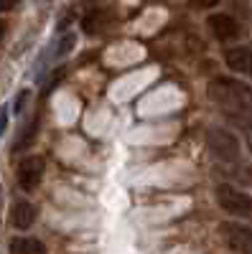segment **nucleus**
I'll return each instance as SVG.
<instances>
[{"label": "nucleus", "instance_id": "1", "mask_svg": "<svg viewBox=\"0 0 252 254\" xmlns=\"http://www.w3.org/2000/svg\"><path fill=\"white\" fill-rule=\"evenodd\" d=\"M206 94L224 110L229 120H235L242 127L252 142V87H247L245 81L229 79V76H217L209 81Z\"/></svg>", "mask_w": 252, "mask_h": 254}, {"label": "nucleus", "instance_id": "2", "mask_svg": "<svg viewBox=\"0 0 252 254\" xmlns=\"http://www.w3.org/2000/svg\"><path fill=\"white\" fill-rule=\"evenodd\" d=\"M209 150L222 163H229V165L240 163V140L235 132L224 130V127H212L209 130Z\"/></svg>", "mask_w": 252, "mask_h": 254}, {"label": "nucleus", "instance_id": "3", "mask_svg": "<svg viewBox=\"0 0 252 254\" xmlns=\"http://www.w3.org/2000/svg\"><path fill=\"white\" fill-rule=\"evenodd\" d=\"M217 201L227 214H232V216H250L252 214L250 193H245V190H240L232 183H219L217 186Z\"/></svg>", "mask_w": 252, "mask_h": 254}, {"label": "nucleus", "instance_id": "4", "mask_svg": "<svg viewBox=\"0 0 252 254\" xmlns=\"http://www.w3.org/2000/svg\"><path fill=\"white\" fill-rule=\"evenodd\" d=\"M44 171H46L44 158L41 155H26L18 163V186L23 190H33L41 183V178H44Z\"/></svg>", "mask_w": 252, "mask_h": 254}, {"label": "nucleus", "instance_id": "5", "mask_svg": "<svg viewBox=\"0 0 252 254\" xmlns=\"http://www.w3.org/2000/svg\"><path fill=\"white\" fill-rule=\"evenodd\" d=\"M219 234L224 237L227 247H232L237 252H245V254H252V229L250 226H242V224H235V221H224L219 226Z\"/></svg>", "mask_w": 252, "mask_h": 254}, {"label": "nucleus", "instance_id": "6", "mask_svg": "<svg viewBox=\"0 0 252 254\" xmlns=\"http://www.w3.org/2000/svg\"><path fill=\"white\" fill-rule=\"evenodd\" d=\"M206 26L214 33L217 41H235V38H240V31H242L240 23L229 13H212L206 18Z\"/></svg>", "mask_w": 252, "mask_h": 254}, {"label": "nucleus", "instance_id": "7", "mask_svg": "<svg viewBox=\"0 0 252 254\" xmlns=\"http://www.w3.org/2000/svg\"><path fill=\"white\" fill-rule=\"evenodd\" d=\"M224 64L235 74L242 76H252V49L250 46H235L224 54Z\"/></svg>", "mask_w": 252, "mask_h": 254}, {"label": "nucleus", "instance_id": "8", "mask_svg": "<svg viewBox=\"0 0 252 254\" xmlns=\"http://www.w3.org/2000/svg\"><path fill=\"white\" fill-rule=\"evenodd\" d=\"M36 219H38V208L31 201H18L10 211V224L15 229H28V226H33Z\"/></svg>", "mask_w": 252, "mask_h": 254}, {"label": "nucleus", "instance_id": "9", "mask_svg": "<svg viewBox=\"0 0 252 254\" xmlns=\"http://www.w3.org/2000/svg\"><path fill=\"white\" fill-rule=\"evenodd\" d=\"M77 46V33L74 31H64L61 36H56V41L51 44V51H49V61H59V59H64L74 51Z\"/></svg>", "mask_w": 252, "mask_h": 254}, {"label": "nucleus", "instance_id": "10", "mask_svg": "<svg viewBox=\"0 0 252 254\" xmlns=\"http://www.w3.org/2000/svg\"><path fill=\"white\" fill-rule=\"evenodd\" d=\"M10 254H46V247L41 239L33 237H18L10 242Z\"/></svg>", "mask_w": 252, "mask_h": 254}, {"label": "nucleus", "instance_id": "11", "mask_svg": "<svg viewBox=\"0 0 252 254\" xmlns=\"http://www.w3.org/2000/svg\"><path fill=\"white\" fill-rule=\"evenodd\" d=\"M36 130H38V117H33V122H31V127H28V130H23V132H20V140L13 145L15 150H23V147H26L28 142H33V135H36Z\"/></svg>", "mask_w": 252, "mask_h": 254}, {"label": "nucleus", "instance_id": "12", "mask_svg": "<svg viewBox=\"0 0 252 254\" xmlns=\"http://www.w3.org/2000/svg\"><path fill=\"white\" fill-rule=\"evenodd\" d=\"M102 23H104V15L102 13H92L89 18H84V31H87V33H97L99 28H102Z\"/></svg>", "mask_w": 252, "mask_h": 254}, {"label": "nucleus", "instance_id": "13", "mask_svg": "<svg viewBox=\"0 0 252 254\" xmlns=\"http://www.w3.org/2000/svg\"><path fill=\"white\" fill-rule=\"evenodd\" d=\"M28 97H31V92H28V89H20V92L15 94V102H13V115H20V112H23Z\"/></svg>", "mask_w": 252, "mask_h": 254}, {"label": "nucleus", "instance_id": "14", "mask_svg": "<svg viewBox=\"0 0 252 254\" xmlns=\"http://www.w3.org/2000/svg\"><path fill=\"white\" fill-rule=\"evenodd\" d=\"M13 110H8V104H3L0 107V135H5V127H8V115H10Z\"/></svg>", "mask_w": 252, "mask_h": 254}, {"label": "nucleus", "instance_id": "15", "mask_svg": "<svg viewBox=\"0 0 252 254\" xmlns=\"http://www.w3.org/2000/svg\"><path fill=\"white\" fill-rule=\"evenodd\" d=\"M188 3L196 8H214V5H219V0H188Z\"/></svg>", "mask_w": 252, "mask_h": 254}, {"label": "nucleus", "instance_id": "16", "mask_svg": "<svg viewBox=\"0 0 252 254\" xmlns=\"http://www.w3.org/2000/svg\"><path fill=\"white\" fill-rule=\"evenodd\" d=\"M15 5H18V0H0V13H5V10H10Z\"/></svg>", "mask_w": 252, "mask_h": 254}, {"label": "nucleus", "instance_id": "17", "mask_svg": "<svg viewBox=\"0 0 252 254\" xmlns=\"http://www.w3.org/2000/svg\"><path fill=\"white\" fill-rule=\"evenodd\" d=\"M3 36H5V23L0 20V41H3Z\"/></svg>", "mask_w": 252, "mask_h": 254}, {"label": "nucleus", "instance_id": "18", "mask_svg": "<svg viewBox=\"0 0 252 254\" xmlns=\"http://www.w3.org/2000/svg\"><path fill=\"white\" fill-rule=\"evenodd\" d=\"M0 208H3V186H0Z\"/></svg>", "mask_w": 252, "mask_h": 254}]
</instances>
